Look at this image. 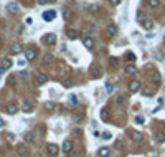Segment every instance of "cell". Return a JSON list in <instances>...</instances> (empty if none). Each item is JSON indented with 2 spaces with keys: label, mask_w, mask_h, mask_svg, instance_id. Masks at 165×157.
<instances>
[{
  "label": "cell",
  "mask_w": 165,
  "mask_h": 157,
  "mask_svg": "<svg viewBox=\"0 0 165 157\" xmlns=\"http://www.w3.org/2000/svg\"><path fill=\"white\" fill-rule=\"evenodd\" d=\"M59 152V147L56 144H53V142H50V144H46V154L50 157H56Z\"/></svg>",
  "instance_id": "obj_1"
},
{
  "label": "cell",
  "mask_w": 165,
  "mask_h": 157,
  "mask_svg": "<svg viewBox=\"0 0 165 157\" xmlns=\"http://www.w3.org/2000/svg\"><path fill=\"white\" fill-rule=\"evenodd\" d=\"M43 43H45V45H55V43H56V35H55V33H46L45 37H43Z\"/></svg>",
  "instance_id": "obj_2"
},
{
  "label": "cell",
  "mask_w": 165,
  "mask_h": 157,
  "mask_svg": "<svg viewBox=\"0 0 165 157\" xmlns=\"http://www.w3.org/2000/svg\"><path fill=\"white\" fill-rule=\"evenodd\" d=\"M18 109H20V106L17 104V103H8V104L5 106L7 114H15V112H18Z\"/></svg>",
  "instance_id": "obj_3"
},
{
  "label": "cell",
  "mask_w": 165,
  "mask_h": 157,
  "mask_svg": "<svg viewBox=\"0 0 165 157\" xmlns=\"http://www.w3.org/2000/svg\"><path fill=\"white\" fill-rule=\"evenodd\" d=\"M101 74H102V70H101L98 65H94L91 68V71H89V76H91V78H101Z\"/></svg>",
  "instance_id": "obj_4"
},
{
  "label": "cell",
  "mask_w": 165,
  "mask_h": 157,
  "mask_svg": "<svg viewBox=\"0 0 165 157\" xmlns=\"http://www.w3.org/2000/svg\"><path fill=\"white\" fill-rule=\"evenodd\" d=\"M140 81H139V79H132L131 83H129V89H131L132 93H137L139 89H140Z\"/></svg>",
  "instance_id": "obj_5"
},
{
  "label": "cell",
  "mask_w": 165,
  "mask_h": 157,
  "mask_svg": "<svg viewBox=\"0 0 165 157\" xmlns=\"http://www.w3.org/2000/svg\"><path fill=\"white\" fill-rule=\"evenodd\" d=\"M83 45L86 46V50H92L94 48V40L91 37H83Z\"/></svg>",
  "instance_id": "obj_6"
},
{
  "label": "cell",
  "mask_w": 165,
  "mask_h": 157,
  "mask_svg": "<svg viewBox=\"0 0 165 157\" xmlns=\"http://www.w3.org/2000/svg\"><path fill=\"white\" fill-rule=\"evenodd\" d=\"M20 109L23 112H32L33 111V104L30 103V101H23L22 104H20Z\"/></svg>",
  "instance_id": "obj_7"
},
{
  "label": "cell",
  "mask_w": 165,
  "mask_h": 157,
  "mask_svg": "<svg viewBox=\"0 0 165 157\" xmlns=\"http://www.w3.org/2000/svg\"><path fill=\"white\" fill-rule=\"evenodd\" d=\"M55 17H56V12H55V10H48V12L43 13V20H45V22H51Z\"/></svg>",
  "instance_id": "obj_8"
},
{
  "label": "cell",
  "mask_w": 165,
  "mask_h": 157,
  "mask_svg": "<svg viewBox=\"0 0 165 157\" xmlns=\"http://www.w3.org/2000/svg\"><path fill=\"white\" fill-rule=\"evenodd\" d=\"M36 58V51L35 50H25V60L26 61H33Z\"/></svg>",
  "instance_id": "obj_9"
},
{
  "label": "cell",
  "mask_w": 165,
  "mask_h": 157,
  "mask_svg": "<svg viewBox=\"0 0 165 157\" xmlns=\"http://www.w3.org/2000/svg\"><path fill=\"white\" fill-rule=\"evenodd\" d=\"M7 12L10 13V15H15V13H18V5H17V3H8V5H7Z\"/></svg>",
  "instance_id": "obj_10"
},
{
  "label": "cell",
  "mask_w": 165,
  "mask_h": 157,
  "mask_svg": "<svg viewBox=\"0 0 165 157\" xmlns=\"http://www.w3.org/2000/svg\"><path fill=\"white\" fill-rule=\"evenodd\" d=\"M129 136H131V139L134 141V142H139V141H142V134L139 131H131L129 132Z\"/></svg>",
  "instance_id": "obj_11"
},
{
  "label": "cell",
  "mask_w": 165,
  "mask_h": 157,
  "mask_svg": "<svg viewBox=\"0 0 165 157\" xmlns=\"http://www.w3.org/2000/svg\"><path fill=\"white\" fill-rule=\"evenodd\" d=\"M111 156V149L109 147H101L98 151V157H109Z\"/></svg>",
  "instance_id": "obj_12"
},
{
  "label": "cell",
  "mask_w": 165,
  "mask_h": 157,
  "mask_svg": "<svg viewBox=\"0 0 165 157\" xmlns=\"http://www.w3.org/2000/svg\"><path fill=\"white\" fill-rule=\"evenodd\" d=\"M46 81H48V76H46V74H43V73H40V74H36V85H38V86L45 85Z\"/></svg>",
  "instance_id": "obj_13"
},
{
  "label": "cell",
  "mask_w": 165,
  "mask_h": 157,
  "mask_svg": "<svg viewBox=\"0 0 165 157\" xmlns=\"http://www.w3.org/2000/svg\"><path fill=\"white\" fill-rule=\"evenodd\" d=\"M18 154H20L22 157H26L28 154H30V151H28V147H26V145L20 144V145H18Z\"/></svg>",
  "instance_id": "obj_14"
},
{
  "label": "cell",
  "mask_w": 165,
  "mask_h": 157,
  "mask_svg": "<svg viewBox=\"0 0 165 157\" xmlns=\"http://www.w3.org/2000/svg\"><path fill=\"white\" fill-rule=\"evenodd\" d=\"M116 33H117V26L114 25V23L107 25V37H114Z\"/></svg>",
  "instance_id": "obj_15"
},
{
  "label": "cell",
  "mask_w": 165,
  "mask_h": 157,
  "mask_svg": "<svg viewBox=\"0 0 165 157\" xmlns=\"http://www.w3.org/2000/svg\"><path fill=\"white\" fill-rule=\"evenodd\" d=\"M125 73L131 74V76H134V74H137V68L134 65H125Z\"/></svg>",
  "instance_id": "obj_16"
},
{
  "label": "cell",
  "mask_w": 165,
  "mask_h": 157,
  "mask_svg": "<svg viewBox=\"0 0 165 157\" xmlns=\"http://www.w3.org/2000/svg\"><path fill=\"white\" fill-rule=\"evenodd\" d=\"M155 141H157L158 144H162V142H165V132H164V131H158V132H155Z\"/></svg>",
  "instance_id": "obj_17"
},
{
  "label": "cell",
  "mask_w": 165,
  "mask_h": 157,
  "mask_svg": "<svg viewBox=\"0 0 165 157\" xmlns=\"http://www.w3.org/2000/svg\"><path fill=\"white\" fill-rule=\"evenodd\" d=\"M66 37H68V40H76L78 38V32L76 30H66Z\"/></svg>",
  "instance_id": "obj_18"
},
{
  "label": "cell",
  "mask_w": 165,
  "mask_h": 157,
  "mask_svg": "<svg viewBox=\"0 0 165 157\" xmlns=\"http://www.w3.org/2000/svg\"><path fill=\"white\" fill-rule=\"evenodd\" d=\"M12 60L8 58V56H7V58H3L2 60V68H3V70H8V68H12Z\"/></svg>",
  "instance_id": "obj_19"
},
{
  "label": "cell",
  "mask_w": 165,
  "mask_h": 157,
  "mask_svg": "<svg viewBox=\"0 0 165 157\" xmlns=\"http://www.w3.org/2000/svg\"><path fill=\"white\" fill-rule=\"evenodd\" d=\"M68 101H69L68 104H69V106H73V108H76V106L79 104V103H78V96H76V94H71V96L68 98Z\"/></svg>",
  "instance_id": "obj_20"
},
{
  "label": "cell",
  "mask_w": 165,
  "mask_h": 157,
  "mask_svg": "<svg viewBox=\"0 0 165 157\" xmlns=\"http://www.w3.org/2000/svg\"><path fill=\"white\" fill-rule=\"evenodd\" d=\"M10 50H12V53H20L23 51V46H22V43H13Z\"/></svg>",
  "instance_id": "obj_21"
},
{
  "label": "cell",
  "mask_w": 165,
  "mask_h": 157,
  "mask_svg": "<svg viewBox=\"0 0 165 157\" xmlns=\"http://www.w3.org/2000/svg\"><path fill=\"white\" fill-rule=\"evenodd\" d=\"M63 151L65 152H71L73 151V142L71 141H65V142H63Z\"/></svg>",
  "instance_id": "obj_22"
},
{
  "label": "cell",
  "mask_w": 165,
  "mask_h": 157,
  "mask_svg": "<svg viewBox=\"0 0 165 157\" xmlns=\"http://www.w3.org/2000/svg\"><path fill=\"white\" fill-rule=\"evenodd\" d=\"M55 108H56V104H55L53 101H46V103H45V109H46L48 112L55 111Z\"/></svg>",
  "instance_id": "obj_23"
},
{
  "label": "cell",
  "mask_w": 165,
  "mask_h": 157,
  "mask_svg": "<svg viewBox=\"0 0 165 157\" xmlns=\"http://www.w3.org/2000/svg\"><path fill=\"white\" fill-rule=\"evenodd\" d=\"M43 61H45L46 65H51V63H55V56L48 53V55H45V56H43Z\"/></svg>",
  "instance_id": "obj_24"
},
{
  "label": "cell",
  "mask_w": 165,
  "mask_h": 157,
  "mask_svg": "<svg viewBox=\"0 0 165 157\" xmlns=\"http://www.w3.org/2000/svg\"><path fill=\"white\" fill-rule=\"evenodd\" d=\"M142 26H144L145 30H152L154 28V22L152 20H145L144 23H142Z\"/></svg>",
  "instance_id": "obj_25"
},
{
  "label": "cell",
  "mask_w": 165,
  "mask_h": 157,
  "mask_svg": "<svg viewBox=\"0 0 165 157\" xmlns=\"http://www.w3.org/2000/svg\"><path fill=\"white\" fill-rule=\"evenodd\" d=\"M147 3H149V7H152V8H157V7L160 5V0H147Z\"/></svg>",
  "instance_id": "obj_26"
},
{
  "label": "cell",
  "mask_w": 165,
  "mask_h": 157,
  "mask_svg": "<svg viewBox=\"0 0 165 157\" xmlns=\"http://www.w3.org/2000/svg\"><path fill=\"white\" fill-rule=\"evenodd\" d=\"M101 119H102V121H107V119H109V111H107L106 108L101 111Z\"/></svg>",
  "instance_id": "obj_27"
},
{
  "label": "cell",
  "mask_w": 165,
  "mask_h": 157,
  "mask_svg": "<svg viewBox=\"0 0 165 157\" xmlns=\"http://www.w3.org/2000/svg\"><path fill=\"white\" fill-rule=\"evenodd\" d=\"M33 139H35V137H33L32 132H26V134H25V142H33Z\"/></svg>",
  "instance_id": "obj_28"
},
{
  "label": "cell",
  "mask_w": 165,
  "mask_h": 157,
  "mask_svg": "<svg viewBox=\"0 0 165 157\" xmlns=\"http://www.w3.org/2000/svg\"><path fill=\"white\" fill-rule=\"evenodd\" d=\"M63 17H65V20H68V22H69V20H71V12H69V10H65V12H63Z\"/></svg>",
  "instance_id": "obj_29"
},
{
  "label": "cell",
  "mask_w": 165,
  "mask_h": 157,
  "mask_svg": "<svg viewBox=\"0 0 165 157\" xmlns=\"http://www.w3.org/2000/svg\"><path fill=\"white\" fill-rule=\"evenodd\" d=\"M15 81H17V76H10L7 83H8V86H15Z\"/></svg>",
  "instance_id": "obj_30"
},
{
  "label": "cell",
  "mask_w": 165,
  "mask_h": 157,
  "mask_svg": "<svg viewBox=\"0 0 165 157\" xmlns=\"http://www.w3.org/2000/svg\"><path fill=\"white\" fill-rule=\"evenodd\" d=\"M145 20H147V18H145V15H144V13L139 12V13H137V22H142V23H144Z\"/></svg>",
  "instance_id": "obj_31"
},
{
  "label": "cell",
  "mask_w": 165,
  "mask_h": 157,
  "mask_svg": "<svg viewBox=\"0 0 165 157\" xmlns=\"http://www.w3.org/2000/svg\"><path fill=\"white\" fill-rule=\"evenodd\" d=\"M73 136H74V137H79V136H81V129H79V127H74V129H73Z\"/></svg>",
  "instance_id": "obj_32"
},
{
  "label": "cell",
  "mask_w": 165,
  "mask_h": 157,
  "mask_svg": "<svg viewBox=\"0 0 165 157\" xmlns=\"http://www.w3.org/2000/svg\"><path fill=\"white\" fill-rule=\"evenodd\" d=\"M106 91H107L109 94H111V93L114 91V86H112L111 83H106Z\"/></svg>",
  "instance_id": "obj_33"
},
{
  "label": "cell",
  "mask_w": 165,
  "mask_h": 157,
  "mask_svg": "<svg viewBox=\"0 0 165 157\" xmlns=\"http://www.w3.org/2000/svg\"><path fill=\"white\" fill-rule=\"evenodd\" d=\"M134 121H135L137 124H144V122H145V119L142 118V116H135V119H134Z\"/></svg>",
  "instance_id": "obj_34"
},
{
  "label": "cell",
  "mask_w": 165,
  "mask_h": 157,
  "mask_svg": "<svg viewBox=\"0 0 165 157\" xmlns=\"http://www.w3.org/2000/svg\"><path fill=\"white\" fill-rule=\"evenodd\" d=\"M154 83H155V85H160V74H158V73L154 74Z\"/></svg>",
  "instance_id": "obj_35"
},
{
  "label": "cell",
  "mask_w": 165,
  "mask_h": 157,
  "mask_svg": "<svg viewBox=\"0 0 165 157\" xmlns=\"http://www.w3.org/2000/svg\"><path fill=\"white\" fill-rule=\"evenodd\" d=\"M63 85H65L66 88H69V86L73 85V81H71V79H69V78H65V81H63Z\"/></svg>",
  "instance_id": "obj_36"
},
{
  "label": "cell",
  "mask_w": 165,
  "mask_h": 157,
  "mask_svg": "<svg viewBox=\"0 0 165 157\" xmlns=\"http://www.w3.org/2000/svg\"><path fill=\"white\" fill-rule=\"evenodd\" d=\"M116 103H117L119 106L124 104V96H117V98H116Z\"/></svg>",
  "instance_id": "obj_37"
},
{
  "label": "cell",
  "mask_w": 165,
  "mask_h": 157,
  "mask_svg": "<svg viewBox=\"0 0 165 157\" xmlns=\"http://www.w3.org/2000/svg\"><path fill=\"white\" fill-rule=\"evenodd\" d=\"M73 121H74V122H79V121H81V114H73Z\"/></svg>",
  "instance_id": "obj_38"
},
{
  "label": "cell",
  "mask_w": 165,
  "mask_h": 157,
  "mask_svg": "<svg viewBox=\"0 0 165 157\" xmlns=\"http://www.w3.org/2000/svg\"><path fill=\"white\" fill-rule=\"evenodd\" d=\"M127 60H129V61H134V60H135L134 53H127Z\"/></svg>",
  "instance_id": "obj_39"
},
{
  "label": "cell",
  "mask_w": 165,
  "mask_h": 157,
  "mask_svg": "<svg viewBox=\"0 0 165 157\" xmlns=\"http://www.w3.org/2000/svg\"><path fill=\"white\" fill-rule=\"evenodd\" d=\"M26 76H28V74H26V71H22V73H20V78H22V79H26Z\"/></svg>",
  "instance_id": "obj_40"
},
{
  "label": "cell",
  "mask_w": 165,
  "mask_h": 157,
  "mask_svg": "<svg viewBox=\"0 0 165 157\" xmlns=\"http://www.w3.org/2000/svg\"><path fill=\"white\" fill-rule=\"evenodd\" d=\"M26 65V60H18V66H25Z\"/></svg>",
  "instance_id": "obj_41"
},
{
  "label": "cell",
  "mask_w": 165,
  "mask_h": 157,
  "mask_svg": "<svg viewBox=\"0 0 165 157\" xmlns=\"http://www.w3.org/2000/svg\"><path fill=\"white\" fill-rule=\"evenodd\" d=\"M36 2H38L40 5H46V3H48V2H50V0H36Z\"/></svg>",
  "instance_id": "obj_42"
},
{
  "label": "cell",
  "mask_w": 165,
  "mask_h": 157,
  "mask_svg": "<svg viewBox=\"0 0 165 157\" xmlns=\"http://www.w3.org/2000/svg\"><path fill=\"white\" fill-rule=\"evenodd\" d=\"M116 63H117V60H116V58H111V66H116Z\"/></svg>",
  "instance_id": "obj_43"
},
{
  "label": "cell",
  "mask_w": 165,
  "mask_h": 157,
  "mask_svg": "<svg viewBox=\"0 0 165 157\" xmlns=\"http://www.w3.org/2000/svg\"><path fill=\"white\" fill-rule=\"evenodd\" d=\"M111 3H112V5H119V3H121V0H111Z\"/></svg>",
  "instance_id": "obj_44"
},
{
  "label": "cell",
  "mask_w": 165,
  "mask_h": 157,
  "mask_svg": "<svg viewBox=\"0 0 165 157\" xmlns=\"http://www.w3.org/2000/svg\"><path fill=\"white\" fill-rule=\"evenodd\" d=\"M2 73H3V68H2V66H0V76H2Z\"/></svg>",
  "instance_id": "obj_45"
},
{
  "label": "cell",
  "mask_w": 165,
  "mask_h": 157,
  "mask_svg": "<svg viewBox=\"0 0 165 157\" xmlns=\"http://www.w3.org/2000/svg\"><path fill=\"white\" fill-rule=\"evenodd\" d=\"M0 46H2V38H0Z\"/></svg>",
  "instance_id": "obj_46"
},
{
  "label": "cell",
  "mask_w": 165,
  "mask_h": 157,
  "mask_svg": "<svg viewBox=\"0 0 165 157\" xmlns=\"http://www.w3.org/2000/svg\"><path fill=\"white\" fill-rule=\"evenodd\" d=\"M164 43H165V37H164Z\"/></svg>",
  "instance_id": "obj_47"
},
{
  "label": "cell",
  "mask_w": 165,
  "mask_h": 157,
  "mask_svg": "<svg viewBox=\"0 0 165 157\" xmlns=\"http://www.w3.org/2000/svg\"><path fill=\"white\" fill-rule=\"evenodd\" d=\"M12 157H17V156H12Z\"/></svg>",
  "instance_id": "obj_48"
}]
</instances>
